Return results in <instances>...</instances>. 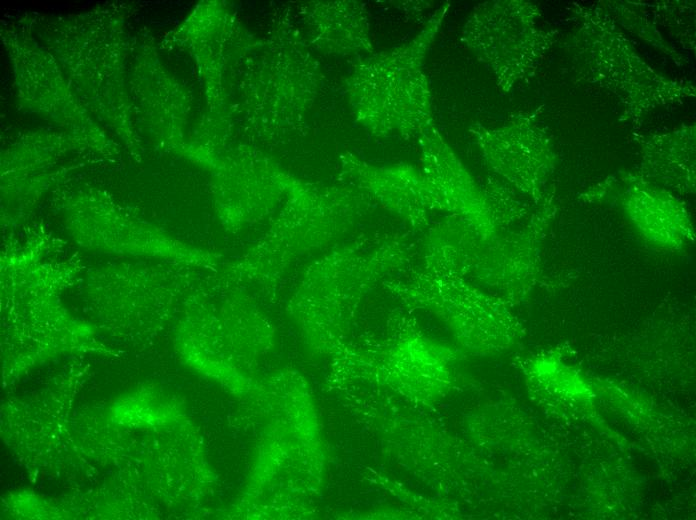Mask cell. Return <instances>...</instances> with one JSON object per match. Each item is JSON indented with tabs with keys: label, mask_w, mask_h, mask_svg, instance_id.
I'll use <instances>...</instances> for the list:
<instances>
[{
	"label": "cell",
	"mask_w": 696,
	"mask_h": 520,
	"mask_svg": "<svg viewBox=\"0 0 696 520\" xmlns=\"http://www.w3.org/2000/svg\"><path fill=\"white\" fill-rule=\"evenodd\" d=\"M384 286L408 309L423 310L446 326L458 345L470 351L505 347L516 334L505 309L459 273L422 261Z\"/></svg>",
	"instance_id": "1"
},
{
	"label": "cell",
	"mask_w": 696,
	"mask_h": 520,
	"mask_svg": "<svg viewBox=\"0 0 696 520\" xmlns=\"http://www.w3.org/2000/svg\"><path fill=\"white\" fill-rule=\"evenodd\" d=\"M449 8L446 2L411 41L376 57L368 67L370 114L379 134L408 139L434 122L424 63Z\"/></svg>",
	"instance_id": "2"
},
{
	"label": "cell",
	"mask_w": 696,
	"mask_h": 520,
	"mask_svg": "<svg viewBox=\"0 0 696 520\" xmlns=\"http://www.w3.org/2000/svg\"><path fill=\"white\" fill-rule=\"evenodd\" d=\"M391 329L375 350L363 357L398 395L426 405L445 397L452 389L453 366L459 349L428 337L409 312H399Z\"/></svg>",
	"instance_id": "3"
},
{
	"label": "cell",
	"mask_w": 696,
	"mask_h": 520,
	"mask_svg": "<svg viewBox=\"0 0 696 520\" xmlns=\"http://www.w3.org/2000/svg\"><path fill=\"white\" fill-rule=\"evenodd\" d=\"M536 12L522 1H496L477 7L462 30L461 40L488 64L509 90L538 59L543 36L535 28Z\"/></svg>",
	"instance_id": "4"
},
{
	"label": "cell",
	"mask_w": 696,
	"mask_h": 520,
	"mask_svg": "<svg viewBox=\"0 0 696 520\" xmlns=\"http://www.w3.org/2000/svg\"><path fill=\"white\" fill-rule=\"evenodd\" d=\"M421 170L437 201L446 213L469 228L481 241L497 237V217L488 198L438 132L434 122L417 136Z\"/></svg>",
	"instance_id": "5"
},
{
	"label": "cell",
	"mask_w": 696,
	"mask_h": 520,
	"mask_svg": "<svg viewBox=\"0 0 696 520\" xmlns=\"http://www.w3.org/2000/svg\"><path fill=\"white\" fill-rule=\"evenodd\" d=\"M344 169L383 208L413 229L428 227L432 215L439 212L437 201L420 168L404 163L373 167L350 161Z\"/></svg>",
	"instance_id": "6"
},
{
	"label": "cell",
	"mask_w": 696,
	"mask_h": 520,
	"mask_svg": "<svg viewBox=\"0 0 696 520\" xmlns=\"http://www.w3.org/2000/svg\"><path fill=\"white\" fill-rule=\"evenodd\" d=\"M527 120L499 129L479 128L472 133L492 168L521 191L536 195L542 172L539 142Z\"/></svg>",
	"instance_id": "7"
}]
</instances>
